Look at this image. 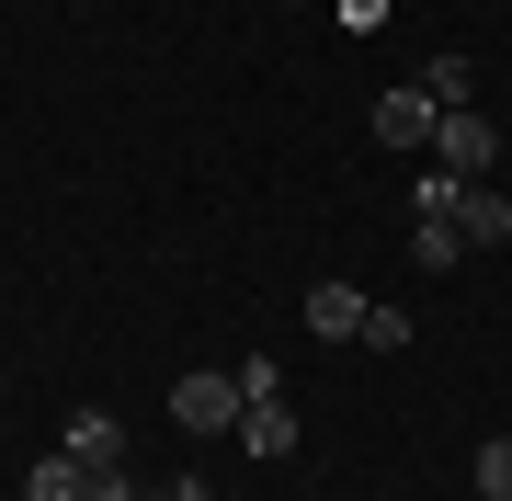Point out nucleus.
Masks as SVG:
<instances>
[{
  "mask_svg": "<svg viewBox=\"0 0 512 501\" xmlns=\"http://www.w3.org/2000/svg\"><path fill=\"white\" fill-rule=\"evenodd\" d=\"M239 399H285V365H274V353H239Z\"/></svg>",
  "mask_w": 512,
  "mask_h": 501,
  "instance_id": "obj_14",
  "label": "nucleus"
},
{
  "mask_svg": "<svg viewBox=\"0 0 512 501\" xmlns=\"http://www.w3.org/2000/svg\"><path fill=\"white\" fill-rule=\"evenodd\" d=\"M365 308H376V297H365V285H342V274L308 285V331H319V342H365Z\"/></svg>",
  "mask_w": 512,
  "mask_h": 501,
  "instance_id": "obj_5",
  "label": "nucleus"
},
{
  "mask_svg": "<svg viewBox=\"0 0 512 501\" xmlns=\"http://www.w3.org/2000/svg\"><path fill=\"white\" fill-rule=\"evenodd\" d=\"M410 262H421V274H456V262H467V228L456 217H410Z\"/></svg>",
  "mask_w": 512,
  "mask_h": 501,
  "instance_id": "obj_8",
  "label": "nucleus"
},
{
  "mask_svg": "<svg viewBox=\"0 0 512 501\" xmlns=\"http://www.w3.org/2000/svg\"><path fill=\"white\" fill-rule=\"evenodd\" d=\"M433 126H444V103L421 92V80H399V92H376V137H387V149H433Z\"/></svg>",
  "mask_w": 512,
  "mask_h": 501,
  "instance_id": "obj_3",
  "label": "nucleus"
},
{
  "mask_svg": "<svg viewBox=\"0 0 512 501\" xmlns=\"http://www.w3.org/2000/svg\"><path fill=\"white\" fill-rule=\"evenodd\" d=\"M456 228H467V251H501V240H512V194H501V183H467V194H456Z\"/></svg>",
  "mask_w": 512,
  "mask_h": 501,
  "instance_id": "obj_6",
  "label": "nucleus"
},
{
  "mask_svg": "<svg viewBox=\"0 0 512 501\" xmlns=\"http://www.w3.org/2000/svg\"><path fill=\"white\" fill-rule=\"evenodd\" d=\"M23 501H92V467H69V456H35V479H23Z\"/></svg>",
  "mask_w": 512,
  "mask_h": 501,
  "instance_id": "obj_10",
  "label": "nucleus"
},
{
  "mask_svg": "<svg viewBox=\"0 0 512 501\" xmlns=\"http://www.w3.org/2000/svg\"><path fill=\"white\" fill-rule=\"evenodd\" d=\"M478 490L512 501V433H490V445H478Z\"/></svg>",
  "mask_w": 512,
  "mask_h": 501,
  "instance_id": "obj_12",
  "label": "nucleus"
},
{
  "mask_svg": "<svg viewBox=\"0 0 512 501\" xmlns=\"http://www.w3.org/2000/svg\"><path fill=\"white\" fill-rule=\"evenodd\" d=\"M421 92H433L444 114H467V103H478V57H433V69H421Z\"/></svg>",
  "mask_w": 512,
  "mask_h": 501,
  "instance_id": "obj_9",
  "label": "nucleus"
},
{
  "mask_svg": "<svg viewBox=\"0 0 512 501\" xmlns=\"http://www.w3.org/2000/svg\"><path fill=\"white\" fill-rule=\"evenodd\" d=\"M239 410H251L239 376H183V388H171V422L183 433H239Z\"/></svg>",
  "mask_w": 512,
  "mask_h": 501,
  "instance_id": "obj_2",
  "label": "nucleus"
},
{
  "mask_svg": "<svg viewBox=\"0 0 512 501\" xmlns=\"http://www.w3.org/2000/svg\"><path fill=\"white\" fill-rule=\"evenodd\" d=\"M456 194H467L456 171H421V183H410V217H456Z\"/></svg>",
  "mask_w": 512,
  "mask_h": 501,
  "instance_id": "obj_11",
  "label": "nucleus"
},
{
  "mask_svg": "<svg viewBox=\"0 0 512 501\" xmlns=\"http://www.w3.org/2000/svg\"><path fill=\"white\" fill-rule=\"evenodd\" d=\"M239 456H262V467L296 456V410L285 399H251V410H239Z\"/></svg>",
  "mask_w": 512,
  "mask_h": 501,
  "instance_id": "obj_7",
  "label": "nucleus"
},
{
  "mask_svg": "<svg viewBox=\"0 0 512 501\" xmlns=\"http://www.w3.org/2000/svg\"><path fill=\"white\" fill-rule=\"evenodd\" d=\"M421 160H433V171H456V183H490V160H501V126H490V114H444V126H433V149H421Z\"/></svg>",
  "mask_w": 512,
  "mask_h": 501,
  "instance_id": "obj_1",
  "label": "nucleus"
},
{
  "mask_svg": "<svg viewBox=\"0 0 512 501\" xmlns=\"http://www.w3.org/2000/svg\"><path fill=\"white\" fill-rule=\"evenodd\" d=\"M399 342H410V308L376 297V308H365V353H399Z\"/></svg>",
  "mask_w": 512,
  "mask_h": 501,
  "instance_id": "obj_13",
  "label": "nucleus"
},
{
  "mask_svg": "<svg viewBox=\"0 0 512 501\" xmlns=\"http://www.w3.org/2000/svg\"><path fill=\"white\" fill-rule=\"evenodd\" d=\"M57 456L69 467H126V422H114V410H69V422H57Z\"/></svg>",
  "mask_w": 512,
  "mask_h": 501,
  "instance_id": "obj_4",
  "label": "nucleus"
}]
</instances>
